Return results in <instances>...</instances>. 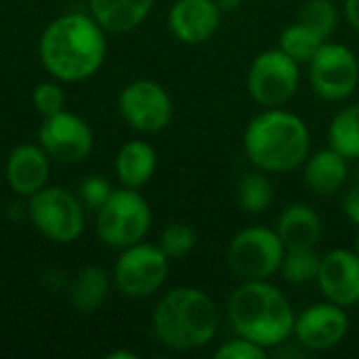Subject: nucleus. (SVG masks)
<instances>
[{
    "mask_svg": "<svg viewBox=\"0 0 359 359\" xmlns=\"http://www.w3.org/2000/svg\"><path fill=\"white\" fill-rule=\"evenodd\" d=\"M32 225L50 242L72 244L84 231V204L65 187L46 185L27 198Z\"/></svg>",
    "mask_w": 359,
    "mask_h": 359,
    "instance_id": "7",
    "label": "nucleus"
},
{
    "mask_svg": "<svg viewBox=\"0 0 359 359\" xmlns=\"http://www.w3.org/2000/svg\"><path fill=\"white\" fill-rule=\"evenodd\" d=\"M286 246L276 229L265 225H250L240 229L227 244L225 259L233 276L242 282L271 280L280 273Z\"/></svg>",
    "mask_w": 359,
    "mask_h": 359,
    "instance_id": "6",
    "label": "nucleus"
},
{
    "mask_svg": "<svg viewBox=\"0 0 359 359\" xmlns=\"http://www.w3.org/2000/svg\"><path fill=\"white\" fill-rule=\"evenodd\" d=\"M248 162L267 175H286L305 164L311 154V133L301 116L284 107H267L244 128Z\"/></svg>",
    "mask_w": 359,
    "mask_h": 359,
    "instance_id": "2",
    "label": "nucleus"
},
{
    "mask_svg": "<svg viewBox=\"0 0 359 359\" xmlns=\"http://www.w3.org/2000/svg\"><path fill=\"white\" fill-rule=\"evenodd\" d=\"M301 65L282 48H267L259 53L246 74L248 95L263 109L284 107L299 90Z\"/></svg>",
    "mask_w": 359,
    "mask_h": 359,
    "instance_id": "8",
    "label": "nucleus"
},
{
    "mask_svg": "<svg viewBox=\"0 0 359 359\" xmlns=\"http://www.w3.org/2000/svg\"><path fill=\"white\" fill-rule=\"evenodd\" d=\"M156 0H88L90 17L109 34L137 29L151 13Z\"/></svg>",
    "mask_w": 359,
    "mask_h": 359,
    "instance_id": "19",
    "label": "nucleus"
},
{
    "mask_svg": "<svg viewBox=\"0 0 359 359\" xmlns=\"http://www.w3.org/2000/svg\"><path fill=\"white\" fill-rule=\"evenodd\" d=\"M223 11L217 0H177L168 11L170 34L189 46L208 42L221 27Z\"/></svg>",
    "mask_w": 359,
    "mask_h": 359,
    "instance_id": "15",
    "label": "nucleus"
},
{
    "mask_svg": "<svg viewBox=\"0 0 359 359\" xmlns=\"http://www.w3.org/2000/svg\"><path fill=\"white\" fill-rule=\"evenodd\" d=\"M109 294V276L101 267H84L69 288L72 305L80 313H93L97 311Z\"/></svg>",
    "mask_w": 359,
    "mask_h": 359,
    "instance_id": "21",
    "label": "nucleus"
},
{
    "mask_svg": "<svg viewBox=\"0 0 359 359\" xmlns=\"http://www.w3.org/2000/svg\"><path fill=\"white\" fill-rule=\"evenodd\" d=\"M32 101H34V107L38 109V114L42 118L55 116V114L65 109V93L53 80L40 82L32 93Z\"/></svg>",
    "mask_w": 359,
    "mask_h": 359,
    "instance_id": "28",
    "label": "nucleus"
},
{
    "mask_svg": "<svg viewBox=\"0 0 359 359\" xmlns=\"http://www.w3.org/2000/svg\"><path fill=\"white\" fill-rule=\"evenodd\" d=\"M170 259L158 244L137 242L122 248L114 265V284L128 299H149L166 282Z\"/></svg>",
    "mask_w": 359,
    "mask_h": 359,
    "instance_id": "9",
    "label": "nucleus"
},
{
    "mask_svg": "<svg viewBox=\"0 0 359 359\" xmlns=\"http://www.w3.org/2000/svg\"><path fill=\"white\" fill-rule=\"evenodd\" d=\"M4 175L13 194L21 198H32L48 185L50 156L42 149L40 143H21L8 154Z\"/></svg>",
    "mask_w": 359,
    "mask_h": 359,
    "instance_id": "16",
    "label": "nucleus"
},
{
    "mask_svg": "<svg viewBox=\"0 0 359 359\" xmlns=\"http://www.w3.org/2000/svg\"><path fill=\"white\" fill-rule=\"evenodd\" d=\"M324 42L326 40L318 32H313L309 25H305L297 19L294 23H290L282 29L278 48H282L299 65H307L316 57V53L322 48Z\"/></svg>",
    "mask_w": 359,
    "mask_h": 359,
    "instance_id": "24",
    "label": "nucleus"
},
{
    "mask_svg": "<svg viewBox=\"0 0 359 359\" xmlns=\"http://www.w3.org/2000/svg\"><path fill=\"white\" fill-rule=\"evenodd\" d=\"M349 179V160L337 149H320L309 154L303 164V181L307 189L320 198L337 196Z\"/></svg>",
    "mask_w": 359,
    "mask_h": 359,
    "instance_id": "17",
    "label": "nucleus"
},
{
    "mask_svg": "<svg viewBox=\"0 0 359 359\" xmlns=\"http://www.w3.org/2000/svg\"><path fill=\"white\" fill-rule=\"evenodd\" d=\"M97 236L109 248H128L143 242L151 229V208L139 189H114L97 210Z\"/></svg>",
    "mask_w": 359,
    "mask_h": 359,
    "instance_id": "5",
    "label": "nucleus"
},
{
    "mask_svg": "<svg viewBox=\"0 0 359 359\" xmlns=\"http://www.w3.org/2000/svg\"><path fill=\"white\" fill-rule=\"evenodd\" d=\"M322 265V255L316 248H286L280 276L286 284L292 286H305L318 280Z\"/></svg>",
    "mask_w": 359,
    "mask_h": 359,
    "instance_id": "25",
    "label": "nucleus"
},
{
    "mask_svg": "<svg viewBox=\"0 0 359 359\" xmlns=\"http://www.w3.org/2000/svg\"><path fill=\"white\" fill-rule=\"evenodd\" d=\"M217 4L223 13H233L242 6V0H217Z\"/></svg>",
    "mask_w": 359,
    "mask_h": 359,
    "instance_id": "33",
    "label": "nucleus"
},
{
    "mask_svg": "<svg viewBox=\"0 0 359 359\" xmlns=\"http://www.w3.org/2000/svg\"><path fill=\"white\" fill-rule=\"evenodd\" d=\"M107 359H139V355H137V353H133V351L118 349V351H111V353H107Z\"/></svg>",
    "mask_w": 359,
    "mask_h": 359,
    "instance_id": "34",
    "label": "nucleus"
},
{
    "mask_svg": "<svg viewBox=\"0 0 359 359\" xmlns=\"http://www.w3.org/2000/svg\"><path fill=\"white\" fill-rule=\"evenodd\" d=\"M343 212H345L347 221L359 229V183L353 185L345 194V198H343Z\"/></svg>",
    "mask_w": 359,
    "mask_h": 359,
    "instance_id": "31",
    "label": "nucleus"
},
{
    "mask_svg": "<svg viewBox=\"0 0 359 359\" xmlns=\"http://www.w3.org/2000/svg\"><path fill=\"white\" fill-rule=\"evenodd\" d=\"M114 168H116V175H118V181L122 183V187L141 189L156 175L158 154H156L154 145H149L147 141L135 139L120 147Z\"/></svg>",
    "mask_w": 359,
    "mask_h": 359,
    "instance_id": "20",
    "label": "nucleus"
},
{
    "mask_svg": "<svg viewBox=\"0 0 359 359\" xmlns=\"http://www.w3.org/2000/svg\"><path fill=\"white\" fill-rule=\"evenodd\" d=\"M349 332V316L345 307H339L330 301L316 303L294 320V343L305 351H330L339 347Z\"/></svg>",
    "mask_w": 359,
    "mask_h": 359,
    "instance_id": "13",
    "label": "nucleus"
},
{
    "mask_svg": "<svg viewBox=\"0 0 359 359\" xmlns=\"http://www.w3.org/2000/svg\"><path fill=\"white\" fill-rule=\"evenodd\" d=\"M118 109L124 122L145 135L164 130L172 116L175 103L170 93L156 80H135L120 90Z\"/></svg>",
    "mask_w": 359,
    "mask_h": 359,
    "instance_id": "11",
    "label": "nucleus"
},
{
    "mask_svg": "<svg viewBox=\"0 0 359 359\" xmlns=\"http://www.w3.org/2000/svg\"><path fill=\"white\" fill-rule=\"evenodd\" d=\"M42 67L57 82H82L93 78L107 55L105 29L90 13H65L53 19L38 42Z\"/></svg>",
    "mask_w": 359,
    "mask_h": 359,
    "instance_id": "1",
    "label": "nucleus"
},
{
    "mask_svg": "<svg viewBox=\"0 0 359 359\" xmlns=\"http://www.w3.org/2000/svg\"><path fill=\"white\" fill-rule=\"evenodd\" d=\"M276 198L273 183L267 172L255 168L236 185V202L246 215H263Z\"/></svg>",
    "mask_w": 359,
    "mask_h": 359,
    "instance_id": "23",
    "label": "nucleus"
},
{
    "mask_svg": "<svg viewBox=\"0 0 359 359\" xmlns=\"http://www.w3.org/2000/svg\"><path fill=\"white\" fill-rule=\"evenodd\" d=\"M227 320L238 337L269 351L292 339L297 311L271 280H248L231 292Z\"/></svg>",
    "mask_w": 359,
    "mask_h": 359,
    "instance_id": "3",
    "label": "nucleus"
},
{
    "mask_svg": "<svg viewBox=\"0 0 359 359\" xmlns=\"http://www.w3.org/2000/svg\"><path fill=\"white\" fill-rule=\"evenodd\" d=\"M343 13H345L347 23H349L355 32H359V0H345Z\"/></svg>",
    "mask_w": 359,
    "mask_h": 359,
    "instance_id": "32",
    "label": "nucleus"
},
{
    "mask_svg": "<svg viewBox=\"0 0 359 359\" xmlns=\"http://www.w3.org/2000/svg\"><path fill=\"white\" fill-rule=\"evenodd\" d=\"M198 244V236L194 231L191 225L187 223H172L168 225L162 236L158 246L162 248V252L170 259V261H181L185 259Z\"/></svg>",
    "mask_w": 359,
    "mask_h": 359,
    "instance_id": "27",
    "label": "nucleus"
},
{
    "mask_svg": "<svg viewBox=\"0 0 359 359\" xmlns=\"http://www.w3.org/2000/svg\"><path fill=\"white\" fill-rule=\"evenodd\" d=\"M276 231L286 248H316L324 236V223L316 208L297 202L280 212Z\"/></svg>",
    "mask_w": 359,
    "mask_h": 359,
    "instance_id": "18",
    "label": "nucleus"
},
{
    "mask_svg": "<svg viewBox=\"0 0 359 359\" xmlns=\"http://www.w3.org/2000/svg\"><path fill=\"white\" fill-rule=\"evenodd\" d=\"M114 187L109 185V181L101 175H90L86 177L82 183H80V189H78V198L82 200V204L90 210H99L107 198L111 196Z\"/></svg>",
    "mask_w": 359,
    "mask_h": 359,
    "instance_id": "29",
    "label": "nucleus"
},
{
    "mask_svg": "<svg viewBox=\"0 0 359 359\" xmlns=\"http://www.w3.org/2000/svg\"><path fill=\"white\" fill-rule=\"evenodd\" d=\"M341 11L334 0H305L299 11V21L318 32L324 40H328L339 27Z\"/></svg>",
    "mask_w": 359,
    "mask_h": 359,
    "instance_id": "26",
    "label": "nucleus"
},
{
    "mask_svg": "<svg viewBox=\"0 0 359 359\" xmlns=\"http://www.w3.org/2000/svg\"><path fill=\"white\" fill-rule=\"evenodd\" d=\"M38 143L50 156V160L78 164L90 156L95 135L86 120L63 109L42 120L38 128Z\"/></svg>",
    "mask_w": 359,
    "mask_h": 359,
    "instance_id": "12",
    "label": "nucleus"
},
{
    "mask_svg": "<svg viewBox=\"0 0 359 359\" xmlns=\"http://www.w3.org/2000/svg\"><path fill=\"white\" fill-rule=\"evenodd\" d=\"M324 301L339 307H353L359 303V257L349 248H332L322 255L320 273L316 280Z\"/></svg>",
    "mask_w": 359,
    "mask_h": 359,
    "instance_id": "14",
    "label": "nucleus"
},
{
    "mask_svg": "<svg viewBox=\"0 0 359 359\" xmlns=\"http://www.w3.org/2000/svg\"><path fill=\"white\" fill-rule=\"evenodd\" d=\"M307 65L311 88L320 99L341 103L355 93L359 84V59L347 44L326 40Z\"/></svg>",
    "mask_w": 359,
    "mask_h": 359,
    "instance_id": "10",
    "label": "nucleus"
},
{
    "mask_svg": "<svg viewBox=\"0 0 359 359\" xmlns=\"http://www.w3.org/2000/svg\"><path fill=\"white\" fill-rule=\"evenodd\" d=\"M215 358L217 359H265L267 358V349H263L261 345L244 339V337H238L227 341V343H221L215 351Z\"/></svg>",
    "mask_w": 359,
    "mask_h": 359,
    "instance_id": "30",
    "label": "nucleus"
},
{
    "mask_svg": "<svg viewBox=\"0 0 359 359\" xmlns=\"http://www.w3.org/2000/svg\"><path fill=\"white\" fill-rule=\"evenodd\" d=\"M156 339L172 351H196L215 341L219 309L208 292L194 286H177L160 297L151 311Z\"/></svg>",
    "mask_w": 359,
    "mask_h": 359,
    "instance_id": "4",
    "label": "nucleus"
},
{
    "mask_svg": "<svg viewBox=\"0 0 359 359\" xmlns=\"http://www.w3.org/2000/svg\"><path fill=\"white\" fill-rule=\"evenodd\" d=\"M330 147L345 156L349 162L359 160V103L341 107L328 126Z\"/></svg>",
    "mask_w": 359,
    "mask_h": 359,
    "instance_id": "22",
    "label": "nucleus"
},
{
    "mask_svg": "<svg viewBox=\"0 0 359 359\" xmlns=\"http://www.w3.org/2000/svg\"><path fill=\"white\" fill-rule=\"evenodd\" d=\"M353 250H355V255L359 257V233H358V238H355V244H353Z\"/></svg>",
    "mask_w": 359,
    "mask_h": 359,
    "instance_id": "35",
    "label": "nucleus"
}]
</instances>
